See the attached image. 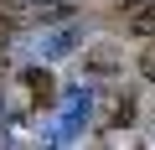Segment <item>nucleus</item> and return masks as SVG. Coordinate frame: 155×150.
Instances as JSON below:
<instances>
[{
	"mask_svg": "<svg viewBox=\"0 0 155 150\" xmlns=\"http://www.w3.org/2000/svg\"><path fill=\"white\" fill-rule=\"evenodd\" d=\"M129 31H134V36H155V0H150V5H140V11L129 16Z\"/></svg>",
	"mask_w": 155,
	"mask_h": 150,
	"instance_id": "obj_3",
	"label": "nucleus"
},
{
	"mask_svg": "<svg viewBox=\"0 0 155 150\" xmlns=\"http://www.w3.org/2000/svg\"><path fill=\"white\" fill-rule=\"evenodd\" d=\"M140 72H150V78H155V52H150V57H140Z\"/></svg>",
	"mask_w": 155,
	"mask_h": 150,
	"instance_id": "obj_5",
	"label": "nucleus"
},
{
	"mask_svg": "<svg viewBox=\"0 0 155 150\" xmlns=\"http://www.w3.org/2000/svg\"><path fill=\"white\" fill-rule=\"evenodd\" d=\"M21 83H26L31 104H52V93H57V83H52V72H47V67H26V72H21Z\"/></svg>",
	"mask_w": 155,
	"mask_h": 150,
	"instance_id": "obj_1",
	"label": "nucleus"
},
{
	"mask_svg": "<svg viewBox=\"0 0 155 150\" xmlns=\"http://www.w3.org/2000/svg\"><path fill=\"white\" fill-rule=\"evenodd\" d=\"M129 119H134V98H119L114 114H109V124H129Z\"/></svg>",
	"mask_w": 155,
	"mask_h": 150,
	"instance_id": "obj_4",
	"label": "nucleus"
},
{
	"mask_svg": "<svg viewBox=\"0 0 155 150\" xmlns=\"http://www.w3.org/2000/svg\"><path fill=\"white\" fill-rule=\"evenodd\" d=\"M83 62H88V72H98V78H114V72H119V67H124V62H119V52H114V47H93V52H88V57H83Z\"/></svg>",
	"mask_w": 155,
	"mask_h": 150,
	"instance_id": "obj_2",
	"label": "nucleus"
}]
</instances>
